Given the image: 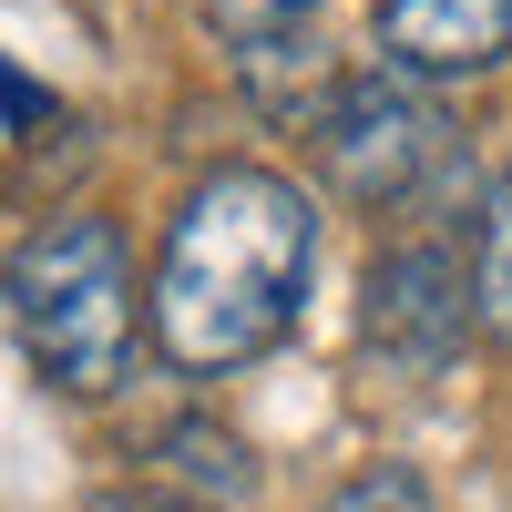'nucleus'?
Returning a JSON list of instances; mask_svg holds the SVG:
<instances>
[{"label": "nucleus", "mask_w": 512, "mask_h": 512, "mask_svg": "<svg viewBox=\"0 0 512 512\" xmlns=\"http://www.w3.org/2000/svg\"><path fill=\"white\" fill-rule=\"evenodd\" d=\"M318 277V205L277 164H216L164 226L154 256V349L216 379L267 359L308 308Z\"/></svg>", "instance_id": "f257e3e1"}, {"label": "nucleus", "mask_w": 512, "mask_h": 512, "mask_svg": "<svg viewBox=\"0 0 512 512\" xmlns=\"http://www.w3.org/2000/svg\"><path fill=\"white\" fill-rule=\"evenodd\" d=\"M0 297H11V328L52 390L72 400L123 390V369H134V256L103 216L31 226L0 267Z\"/></svg>", "instance_id": "f03ea898"}, {"label": "nucleus", "mask_w": 512, "mask_h": 512, "mask_svg": "<svg viewBox=\"0 0 512 512\" xmlns=\"http://www.w3.org/2000/svg\"><path fill=\"white\" fill-rule=\"evenodd\" d=\"M441 134L451 123L420 103L400 72H359V82H338L328 113H318V164H328V185L349 205H400L441 164Z\"/></svg>", "instance_id": "7ed1b4c3"}, {"label": "nucleus", "mask_w": 512, "mask_h": 512, "mask_svg": "<svg viewBox=\"0 0 512 512\" xmlns=\"http://www.w3.org/2000/svg\"><path fill=\"white\" fill-rule=\"evenodd\" d=\"M472 318H482V287H472V267H461L451 246H400V256H379V267H369L359 328H369L379 359H400V369H451L461 338H472Z\"/></svg>", "instance_id": "20e7f679"}, {"label": "nucleus", "mask_w": 512, "mask_h": 512, "mask_svg": "<svg viewBox=\"0 0 512 512\" xmlns=\"http://www.w3.org/2000/svg\"><path fill=\"white\" fill-rule=\"evenodd\" d=\"M390 72H492L512 52V0H379Z\"/></svg>", "instance_id": "39448f33"}, {"label": "nucleus", "mask_w": 512, "mask_h": 512, "mask_svg": "<svg viewBox=\"0 0 512 512\" xmlns=\"http://www.w3.org/2000/svg\"><path fill=\"white\" fill-rule=\"evenodd\" d=\"M472 287H482V328L512 349V164H502V185L482 205V246H472Z\"/></svg>", "instance_id": "423d86ee"}, {"label": "nucleus", "mask_w": 512, "mask_h": 512, "mask_svg": "<svg viewBox=\"0 0 512 512\" xmlns=\"http://www.w3.org/2000/svg\"><path fill=\"white\" fill-rule=\"evenodd\" d=\"M328 512H441V502H431V482H420V472L369 461V472H349V482L328 492Z\"/></svg>", "instance_id": "0eeeda50"}, {"label": "nucleus", "mask_w": 512, "mask_h": 512, "mask_svg": "<svg viewBox=\"0 0 512 512\" xmlns=\"http://www.w3.org/2000/svg\"><path fill=\"white\" fill-rule=\"evenodd\" d=\"M205 11H216V21L236 31V41H277L287 21H308L318 0H205Z\"/></svg>", "instance_id": "6e6552de"}, {"label": "nucleus", "mask_w": 512, "mask_h": 512, "mask_svg": "<svg viewBox=\"0 0 512 512\" xmlns=\"http://www.w3.org/2000/svg\"><path fill=\"white\" fill-rule=\"evenodd\" d=\"M82 512H195V502H175V492H93Z\"/></svg>", "instance_id": "1a4fd4ad"}]
</instances>
